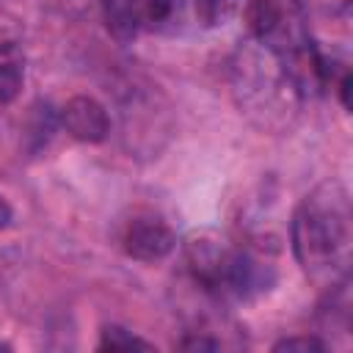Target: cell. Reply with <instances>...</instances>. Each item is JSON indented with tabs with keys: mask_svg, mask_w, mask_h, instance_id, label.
Wrapping results in <instances>:
<instances>
[{
	"mask_svg": "<svg viewBox=\"0 0 353 353\" xmlns=\"http://www.w3.org/2000/svg\"><path fill=\"white\" fill-rule=\"evenodd\" d=\"M196 19L204 28H218L229 22V17L237 11V0H193Z\"/></svg>",
	"mask_w": 353,
	"mask_h": 353,
	"instance_id": "obj_8",
	"label": "cell"
},
{
	"mask_svg": "<svg viewBox=\"0 0 353 353\" xmlns=\"http://www.w3.org/2000/svg\"><path fill=\"white\" fill-rule=\"evenodd\" d=\"M152 347H154L152 342L135 336L121 325H105L99 336V350H152Z\"/></svg>",
	"mask_w": 353,
	"mask_h": 353,
	"instance_id": "obj_7",
	"label": "cell"
},
{
	"mask_svg": "<svg viewBox=\"0 0 353 353\" xmlns=\"http://www.w3.org/2000/svg\"><path fill=\"white\" fill-rule=\"evenodd\" d=\"M22 80H25L22 52L8 41L0 47V105H8L19 97Z\"/></svg>",
	"mask_w": 353,
	"mask_h": 353,
	"instance_id": "obj_5",
	"label": "cell"
},
{
	"mask_svg": "<svg viewBox=\"0 0 353 353\" xmlns=\"http://www.w3.org/2000/svg\"><path fill=\"white\" fill-rule=\"evenodd\" d=\"M174 6H176V0H138L141 17H146L154 25L157 22H165L174 14Z\"/></svg>",
	"mask_w": 353,
	"mask_h": 353,
	"instance_id": "obj_9",
	"label": "cell"
},
{
	"mask_svg": "<svg viewBox=\"0 0 353 353\" xmlns=\"http://www.w3.org/2000/svg\"><path fill=\"white\" fill-rule=\"evenodd\" d=\"M339 97H342V105L350 108V74L345 72L342 74V83H339Z\"/></svg>",
	"mask_w": 353,
	"mask_h": 353,
	"instance_id": "obj_12",
	"label": "cell"
},
{
	"mask_svg": "<svg viewBox=\"0 0 353 353\" xmlns=\"http://www.w3.org/2000/svg\"><path fill=\"white\" fill-rule=\"evenodd\" d=\"M174 245H176V237L171 226L163 218L149 215V212L127 221L124 234H121L124 254L138 262H160L174 251Z\"/></svg>",
	"mask_w": 353,
	"mask_h": 353,
	"instance_id": "obj_2",
	"label": "cell"
},
{
	"mask_svg": "<svg viewBox=\"0 0 353 353\" xmlns=\"http://www.w3.org/2000/svg\"><path fill=\"white\" fill-rule=\"evenodd\" d=\"M11 218H14V212H11V204L0 196V229H6L8 223H11Z\"/></svg>",
	"mask_w": 353,
	"mask_h": 353,
	"instance_id": "obj_13",
	"label": "cell"
},
{
	"mask_svg": "<svg viewBox=\"0 0 353 353\" xmlns=\"http://www.w3.org/2000/svg\"><path fill=\"white\" fill-rule=\"evenodd\" d=\"M273 350L276 353L279 350H303V353H309V350H325V342H320L317 336H287V339H279L273 345Z\"/></svg>",
	"mask_w": 353,
	"mask_h": 353,
	"instance_id": "obj_10",
	"label": "cell"
},
{
	"mask_svg": "<svg viewBox=\"0 0 353 353\" xmlns=\"http://www.w3.org/2000/svg\"><path fill=\"white\" fill-rule=\"evenodd\" d=\"M229 245H223L218 237L199 234L188 243V265L193 279L212 295L226 298V284H229V262H232Z\"/></svg>",
	"mask_w": 353,
	"mask_h": 353,
	"instance_id": "obj_3",
	"label": "cell"
},
{
	"mask_svg": "<svg viewBox=\"0 0 353 353\" xmlns=\"http://www.w3.org/2000/svg\"><path fill=\"white\" fill-rule=\"evenodd\" d=\"M292 251L303 273L339 287L350 265V207L339 185H323L292 215Z\"/></svg>",
	"mask_w": 353,
	"mask_h": 353,
	"instance_id": "obj_1",
	"label": "cell"
},
{
	"mask_svg": "<svg viewBox=\"0 0 353 353\" xmlns=\"http://www.w3.org/2000/svg\"><path fill=\"white\" fill-rule=\"evenodd\" d=\"M179 347H182V350H218L221 342L207 339V336H188V339L179 342Z\"/></svg>",
	"mask_w": 353,
	"mask_h": 353,
	"instance_id": "obj_11",
	"label": "cell"
},
{
	"mask_svg": "<svg viewBox=\"0 0 353 353\" xmlns=\"http://www.w3.org/2000/svg\"><path fill=\"white\" fill-rule=\"evenodd\" d=\"M61 124L63 130L83 141V143H99L108 138L110 132V119L102 102H97L94 97H72L63 108H61Z\"/></svg>",
	"mask_w": 353,
	"mask_h": 353,
	"instance_id": "obj_4",
	"label": "cell"
},
{
	"mask_svg": "<svg viewBox=\"0 0 353 353\" xmlns=\"http://www.w3.org/2000/svg\"><path fill=\"white\" fill-rule=\"evenodd\" d=\"M138 17H141L138 0H105V19H108L110 33L119 41H127L135 36Z\"/></svg>",
	"mask_w": 353,
	"mask_h": 353,
	"instance_id": "obj_6",
	"label": "cell"
}]
</instances>
